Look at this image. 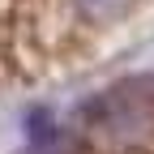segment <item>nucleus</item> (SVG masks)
<instances>
[{"mask_svg": "<svg viewBox=\"0 0 154 154\" xmlns=\"http://www.w3.org/2000/svg\"><path fill=\"white\" fill-rule=\"evenodd\" d=\"M154 0H0V86L73 73L146 17Z\"/></svg>", "mask_w": 154, "mask_h": 154, "instance_id": "nucleus-1", "label": "nucleus"}]
</instances>
